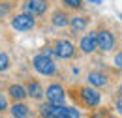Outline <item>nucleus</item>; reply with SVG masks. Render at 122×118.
<instances>
[{
	"label": "nucleus",
	"mask_w": 122,
	"mask_h": 118,
	"mask_svg": "<svg viewBox=\"0 0 122 118\" xmlns=\"http://www.w3.org/2000/svg\"><path fill=\"white\" fill-rule=\"evenodd\" d=\"M43 94H45V92H43V88H41L40 83L30 81V83L26 84V96H30V98H34V99H40Z\"/></svg>",
	"instance_id": "11"
},
{
	"label": "nucleus",
	"mask_w": 122,
	"mask_h": 118,
	"mask_svg": "<svg viewBox=\"0 0 122 118\" xmlns=\"http://www.w3.org/2000/svg\"><path fill=\"white\" fill-rule=\"evenodd\" d=\"M55 54L58 58H71L75 54V47L70 43L68 39H58L55 45Z\"/></svg>",
	"instance_id": "6"
},
{
	"label": "nucleus",
	"mask_w": 122,
	"mask_h": 118,
	"mask_svg": "<svg viewBox=\"0 0 122 118\" xmlns=\"http://www.w3.org/2000/svg\"><path fill=\"white\" fill-rule=\"evenodd\" d=\"M88 83H90L92 86L102 88V86L107 84V75L102 73V71H90V73H88Z\"/></svg>",
	"instance_id": "10"
},
{
	"label": "nucleus",
	"mask_w": 122,
	"mask_h": 118,
	"mask_svg": "<svg viewBox=\"0 0 122 118\" xmlns=\"http://www.w3.org/2000/svg\"><path fill=\"white\" fill-rule=\"evenodd\" d=\"M109 118H111V116H109Z\"/></svg>",
	"instance_id": "26"
},
{
	"label": "nucleus",
	"mask_w": 122,
	"mask_h": 118,
	"mask_svg": "<svg viewBox=\"0 0 122 118\" xmlns=\"http://www.w3.org/2000/svg\"><path fill=\"white\" fill-rule=\"evenodd\" d=\"M4 109H6V99H4L2 96H0V113H2Z\"/></svg>",
	"instance_id": "20"
},
{
	"label": "nucleus",
	"mask_w": 122,
	"mask_h": 118,
	"mask_svg": "<svg viewBox=\"0 0 122 118\" xmlns=\"http://www.w3.org/2000/svg\"><path fill=\"white\" fill-rule=\"evenodd\" d=\"M25 10L30 15H41L47 10V0H26L25 2Z\"/></svg>",
	"instance_id": "8"
},
{
	"label": "nucleus",
	"mask_w": 122,
	"mask_h": 118,
	"mask_svg": "<svg viewBox=\"0 0 122 118\" xmlns=\"http://www.w3.org/2000/svg\"><path fill=\"white\" fill-rule=\"evenodd\" d=\"M88 2H92V4H102V0H88Z\"/></svg>",
	"instance_id": "23"
},
{
	"label": "nucleus",
	"mask_w": 122,
	"mask_h": 118,
	"mask_svg": "<svg viewBox=\"0 0 122 118\" xmlns=\"http://www.w3.org/2000/svg\"><path fill=\"white\" fill-rule=\"evenodd\" d=\"M90 118H109V113H107V109H100V111L92 113Z\"/></svg>",
	"instance_id": "17"
},
{
	"label": "nucleus",
	"mask_w": 122,
	"mask_h": 118,
	"mask_svg": "<svg viewBox=\"0 0 122 118\" xmlns=\"http://www.w3.org/2000/svg\"><path fill=\"white\" fill-rule=\"evenodd\" d=\"M34 69L38 71V73L41 75H53L56 71V66H55V62L51 60V56H47V54H38L36 58H34Z\"/></svg>",
	"instance_id": "2"
},
{
	"label": "nucleus",
	"mask_w": 122,
	"mask_h": 118,
	"mask_svg": "<svg viewBox=\"0 0 122 118\" xmlns=\"http://www.w3.org/2000/svg\"><path fill=\"white\" fill-rule=\"evenodd\" d=\"M120 19H122V13H120Z\"/></svg>",
	"instance_id": "25"
},
{
	"label": "nucleus",
	"mask_w": 122,
	"mask_h": 118,
	"mask_svg": "<svg viewBox=\"0 0 122 118\" xmlns=\"http://www.w3.org/2000/svg\"><path fill=\"white\" fill-rule=\"evenodd\" d=\"M117 111L122 114V99H118V101H117Z\"/></svg>",
	"instance_id": "21"
},
{
	"label": "nucleus",
	"mask_w": 122,
	"mask_h": 118,
	"mask_svg": "<svg viewBox=\"0 0 122 118\" xmlns=\"http://www.w3.org/2000/svg\"><path fill=\"white\" fill-rule=\"evenodd\" d=\"M115 66L122 69V51L118 53V54H117V56H115Z\"/></svg>",
	"instance_id": "19"
},
{
	"label": "nucleus",
	"mask_w": 122,
	"mask_h": 118,
	"mask_svg": "<svg viewBox=\"0 0 122 118\" xmlns=\"http://www.w3.org/2000/svg\"><path fill=\"white\" fill-rule=\"evenodd\" d=\"M8 66H10V58H8V54H6V53H0V71L8 69Z\"/></svg>",
	"instance_id": "16"
},
{
	"label": "nucleus",
	"mask_w": 122,
	"mask_h": 118,
	"mask_svg": "<svg viewBox=\"0 0 122 118\" xmlns=\"http://www.w3.org/2000/svg\"><path fill=\"white\" fill-rule=\"evenodd\" d=\"M68 25L71 26V30L79 32V30H85V28H86L88 21H86L85 17H73V19H70V23H68Z\"/></svg>",
	"instance_id": "12"
},
{
	"label": "nucleus",
	"mask_w": 122,
	"mask_h": 118,
	"mask_svg": "<svg viewBox=\"0 0 122 118\" xmlns=\"http://www.w3.org/2000/svg\"><path fill=\"white\" fill-rule=\"evenodd\" d=\"M8 11V6H0V15H4Z\"/></svg>",
	"instance_id": "22"
},
{
	"label": "nucleus",
	"mask_w": 122,
	"mask_h": 118,
	"mask_svg": "<svg viewBox=\"0 0 122 118\" xmlns=\"http://www.w3.org/2000/svg\"><path fill=\"white\" fill-rule=\"evenodd\" d=\"M79 96H81V101L83 105H86V107H96V105L100 103V94L96 92L94 88L90 86H83V88H79Z\"/></svg>",
	"instance_id": "3"
},
{
	"label": "nucleus",
	"mask_w": 122,
	"mask_h": 118,
	"mask_svg": "<svg viewBox=\"0 0 122 118\" xmlns=\"http://www.w3.org/2000/svg\"><path fill=\"white\" fill-rule=\"evenodd\" d=\"M64 4H66L68 8H75V10L83 6V2H81V0H64Z\"/></svg>",
	"instance_id": "18"
},
{
	"label": "nucleus",
	"mask_w": 122,
	"mask_h": 118,
	"mask_svg": "<svg viewBox=\"0 0 122 118\" xmlns=\"http://www.w3.org/2000/svg\"><path fill=\"white\" fill-rule=\"evenodd\" d=\"M11 114H13V118H26L28 116V107L23 103H15L11 107Z\"/></svg>",
	"instance_id": "13"
},
{
	"label": "nucleus",
	"mask_w": 122,
	"mask_h": 118,
	"mask_svg": "<svg viewBox=\"0 0 122 118\" xmlns=\"http://www.w3.org/2000/svg\"><path fill=\"white\" fill-rule=\"evenodd\" d=\"M40 113L45 118H81L77 109L64 107V105H55V103H43L40 107Z\"/></svg>",
	"instance_id": "1"
},
{
	"label": "nucleus",
	"mask_w": 122,
	"mask_h": 118,
	"mask_svg": "<svg viewBox=\"0 0 122 118\" xmlns=\"http://www.w3.org/2000/svg\"><path fill=\"white\" fill-rule=\"evenodd\" d=\"M68 23H70V17L64 11H55V15H53V25L55 26H66Z\"/></svg>",
	"instance_id": "15"
},
{
	"label": "nucleus",
	"mask_w": 122,
	"mask_h": 118,
	"mask_svg": "<svg viewBox=\"0 0 122 118\" xmlns=\"http://www.w3.org/2000/svg\"><path fill=\"white\" fill-rule=\"evenodd\" d=\"M11 26L15 30H21V32H26V30L34 28V19H32L30 13H21L17 15L15 19L11 21Z\"/></svg>",
	"instance_id": "5"
},
{
	"label": "nucleus",
	"mask_w": 122,
	"mask_h": 118,
	"mask_svg": "<svg viewBox=\"0 0 122 118\" xmlns=\"http://www.w3.org/2000/svg\"><path fill=\"white\" fill-rule=\"evenodd\" d=\"M96 39H98V49H102L103 53L111 51V49L115 47V38H113V34H111L109 30L96 32Z\"/></svg>",
	"instance_id": "4"
},
{
	"label": "nucleus",
	"mask_w": 122,
	"mask_h": 118,
	"mask_svg": "<svg viewBox=\"0 0 122 118\" xmlns=\"http://www.w3.org/2000/svg\"><path fill=\"white\" fill-rule=\"evenodd\" d=\"M10 96L13 98V99H25L26 98V90L23 88L21 84H13V86H10Z\"/></svg>",
	"instance_id": "14"
},
{
	"label": "nucleus",
	"mask_w": 122,
	"mask_h": 118,
	"mask_svg": "<svg viewBox=\"0 0 122 118\" xmlns=\"http://www.w3.org/2000/svg\"><path fill=\"white\" fill-rule=\"evenodd\" d=\"M47 96V101L49 103H55V105H62L64 103V88L60 84H51L45 92Z\"/></svg>",
	"instance_id": "7"
},
{
	"label": "nucleus",
	"mask_w": 122,
	"mask_h": 118,
	"mask_svg": "<svg viewBox=\"0 0 122 118\" xmlns=\"http://www.w3.org/2000/svg\"><path fill=\"white\" fill-rule=\"evenodd\" d=\"M98 49V39H96V32H90V34H86V36H83V39H81V51L83 53H94Z\"/></svg>",
	"instance_id": "9"
},
{
	"label": "nucleus",
	"mask_w": 122,
	"mask_h": 118,
	"mask_svg": "<svg viewBox=\"0 0 122 118\" xmlns=\"http://www.w3.org/2000/svg\"><path fill=\"white\" fill-rule=\"evenodd\" d=\"M118 92H120V96H122V84H120V88H118Z\"/></svg>",
	"instance_id": "24"
}]
</instances>
